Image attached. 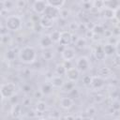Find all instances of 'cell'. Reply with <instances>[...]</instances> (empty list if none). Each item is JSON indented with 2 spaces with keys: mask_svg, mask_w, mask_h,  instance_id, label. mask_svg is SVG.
<instances>
[{
  "mask_svg": "<svg viewBox=\"0 0 120 120\" xmlns=\"http://www.w3.org/2000/svg\"><path fill=\"white\" fill-rule=\"evenodd\" d=\"M39 24L41 25L42 28H45V29H49V28H52V25H53V21L45 17V16H42L40 17L39 21H38Z\"/></svg>",
  "mask_w": 120,
  "mask_h": 120,
  "instance_id": "obj_14",
  "label": "cell"
},
{
  "mask_svg": "<svg viewBox=\"0 0 120 120\" xmlns=\"http://www.w3.org/2000/svg\"><path fill=\"white\" fill-rule=\"evenodd\" d=\"M26 5H27V2L24 1V0H19V1L15 2V7L17 8H22H22H24L26 7Z\"/></svg>",
  "mask_w": 120,
  "mask_h": 120,
  "instance_id": "obj_33",
  "label": "cell"
},
{
  "mask_svg": "<svg viewBox=\"0 0 120 120\" xmlns=\"http://www.w3.org/2000/svg\"><path fill=\"white\" fill-rule=\"evenodd\" d=\"M55 73L57 74V76H63V75H66L67 73V69L64 66V64H58L55 68Z\"/></svg>",
  "mask_w": 120,
  "mask_h": 120,
  "instance_id": "obj_20",
  "label": "cell"
},
{
  "mask_svg": "<svg viewBox=\"0 0 120 120\" xmlns=\"http://www.w3.org/2000/svg\"><path fill=\"white\" fill-rule=\"evenodd\" d=\"M50 38H52L53 43H58L60 42V38H61V32L59 30H53L50 35Z\"/></svg>",
  "mask_w": 120,
  "mask_h": 120,
  "instance_id": "obj_19",
  "label": "cell"
},
{
  "mask_svg": "<svg viewBox=\"0 0 120 120\" xmlns=\"http://www.w3.org/2000/svg\"><path fill=\"white\" fill-rule=\"evenodd\" d=\"M52 86L51 83H44V84H42V86L40 88V91L42 92L43 95L50 94L52 92Z\"/></svg>",
  "mask_w": 120,
  "mask_h": 120,
  "instance_id": "obj_23",
  "label": "cell"
},
{
  "mask_svg": "<svg viewBox=\"0 0 120 120\" xmlns=\"http://www.w3.org/2000/svg\"><path fill=\"white\" fill-rule=\"evenodd\" d=\"M105 98H105L104 96H102V95H97V96L94 97V101H95V103L99 104V103L103 102V101L105 100Z\"/></svg>",
  "mask_w": 120,
  "mask_h": 120,
  "instance_id": "obj_36",
  "label": "cell"
},
{
  "mask_svg": "<svg viewBox=\"0 0 120 120\" xmlns=\"http://www.w3.org/2000/svg\"><path fill=\"white\" fill-rule=\"evenodd\" d=\"M47 7H48L47 1H41V0L35 1V2L33 3V5H32L33 10H34L37 14H43Z\"/></svg>",
  "mask_w": 120,
  "mask_h": 120,
  "instance_id": "obj_6",
  "label": "cell"
},
{
  "mask_svg": "<svg viewBox=\"0 0 120 120\" xmlns=\"http://www.w3.org/2000/svg\"><path fill=\"white\" fill-rule=\"evenodd\" d=\"M114 18L118 22H120V6L114 10Z\"/></svg>",
  "mask_w": 120,
  "mask_h": 120,
  "instance_id": "obj_39",
  "label": "cell"
},
{
  "mask_svg": "<svg viewBox=\"0 0 120 120\" xmlns=\"http://www.w3.org/2000/svg\"><path fill=\"white\" fill-rule=\"evenodd\" d=\"M74 120H83V117H81V116H77L74 118Z\"/></svg>",
  "mask_w": 120,
  "mask_h": 120,
  "instance_id": "obj_46",
  "label": "cell"
},
{
  "mask_svg": "<svg viewBox=\"0 0 120 120\" xmlns=\"http://www.w3.org/2000/svg\"><path fill=\"white\" fill-rule=\"evenodd\" d=\"M69 16V11L68 9H65V8H61L60 9V18L63 19V20H66L68 19Z\"/></svg>",
  "mask_w": 120,
  "mask_h": 120,
  "instance_id": "obj_34",
  "label": "cell"
},
{
  "mask_svg": "<svg viewBox=\"0 0 120 120\" xmlns=\"http://www.w3.org/2000/svg\"><path fill=\"white\" fill-rule=\"evenodd\" d=\"M18 56L21 62L24 64H33L37 60V52L32 46H24L19 51Z\"/></svg>",
  "mask_w": 120,
  "mask_h": 120,
  "instance_id": "obj_1",
  "label": "cell"
},
{
  "mask_svg": "<svg viewBox=\"0 0 120 120\" xmlns=\"http://www.w3.org/2000/svg\"><path fill=\"white\" fill-rule=\"evenodd\" d=\"M104 85V79L100 76H95L92 79V82H91V87L93 89H100L102 86Z\"/></svg>",
  "mask_w": 120,
  "mask_h": 120,
  "instance_id": "obj_11",
  "label": "cell"
},
{
  "mask_svg": "<svg viewBox=\"0 0 120 120\" xmlns=\"http://www.w3.org/2000/svg\"><path fill=\"white\" fill-rule=\"evenodd\" d=\"M75 51L70 47H66L61 52V56L65 61H71L75 58Z\"/></svg>",
  "mask_w": 120,
  "mask_h": 120,
  "instance_id": "obj_9",
  "label": "cell"
},
{
  "mask_svg": "<svg viewBox=\"0 0 120 120\" xmlns=\"http://www.w3.org/2000/svg\"><path fill=\"white\" fill-rule=\"evenodd\" d=\"M83 120H93L92 116H87V117H83Z\"/></svg>",
  "mask_w": 120,
  "mask_h": 120,
  "instance_id": "obj_45",
  "label": "cell"
},
{
  "mask_svg": "<svg viewBox=\"0 0 120 120\" xmlns=\"http://www.w3.org/2000/svg\"><path fill=\"white\" fill-rule=\"evenodd\" d=\"M75 44H76V46H77L78 48L82 49V48H84V47L86 46V40H85V38H80L77 39V41L75 42Z\"/></svg>",
  "mask_w": 120,
  "mask_h": 120,
  "instance_id": "obj_26",
  "label": "cell"
},
{
  "mask_svg": "<svg viewBox=\"0 0 120 120\" xmlns=\"http://www.w3.org/2000/svg\"><path fill=\"white\" fill-rule=\"evenodd\" d=\"M93 8L96 9H103L104 8V1H94L93 2Z\"/></svg>",
  "mask_w": 120,
  "mask_h": 120,
  "instance_id": "obj_27",
  "label": "cell"
},
{
  "mask_svg": "<svg viewBox=\"0 0 120 120\" xmlns=\"http://www.w3.org/2000/svg\"><path fill=\"white\" fill-rule=\"evenodd\" d=\"M51 84L54 88H62L65 84V82L61 76H53L51 80Z\"/></svg>",
  "mask_w": 120,
  "mask_h": 120,
  "instance_id": "obj_13",
  "label": "cell"
},
{
  "mask_svg": "<svg viewBox=\"0 0 120 120\" xmlns=\"http://www.w3.org/2000/svg\"><path fill=\"white\" fill-rule=\"evenodd\" d=\"M117 98H118V101L120 102V92H119V94H118V97H117Z\"/></svg>",
  "mask_w": 120,
  "mask_h": 120,
  "instance_id": "obj_47",
  "label": "cell"
},
{
  "mask_svg": "<svg viewBox=\"0 0 120 120\" xmlns=\"http://www.w3.org/2000/svg\"><path fill=\"white\" fill-rule=\"evenodd\" d=\"M103 50H104V52H105L106 56H107V55H108V56H111V55H112L114 52H116L115 46L112 45V44H110V43L104 45V46H103Z\"/></svg>",
  "mask_w": 120,
  "mask_h": 120,
  "instance_id": "obj_18",
  "label": "cell"
},
{
  "mask_svg": "<svg viewBox=\"0 0 120 120\" xmlns=\"http://www.w3.org/2000/svg\"><path fill=\"white\" fill-rule=\"evenodd\" d=\"M72 42V34L69 31H63L61 32V38H60V45L67 47L68 44Z\"/></svg>",
  "mask_w": 120,
  "mask_h": 120,
  "instance_id": "obj_7",
  "label": "cell"
},
{
  "mask_svg": "<svg viewBox=\"0 0 120 120\" xmlns=\"http://www.w3.org/2000/svg\"><path fill=\"white\" fill-rule=\"evenodd\" d=\"M92 79L93 77L90 76V75H84L82 77V83L86 86H90L91 85V82H92Z\"/></svg>",
  "mask_w": 120,
  "mask_h": 120,
  "instance_id": "obj_28",
  "label": "cell"
},
{
  "mask_svg": "<svg viewBox=\"0 0 120 120\" xmlns=\"http://www.w3.org/2000/svg\"><path fill=\"white\" fill-rule=\"evenodd\" d=\"M43 16L54 21L55 19H57L60 16V9H57L55 8H52L51 6H48L43 13Z\"/></svg>",
  "mask_w": 120,
  "mask_h": 120,
  "instance_id": "obj_5",
  "label": "cell"
},
{
  "mask_svg": "<svg viewBox=\"0 0 120 120\" xmlns=\"http://www.w3.org/2000/svg\"><path fill=\"white\" fill-rule=\"evenodd\" d=\"M75 68L80 71V72H84L89 69L90 68V62L87 57L85 56H81L77 59L76 61V66Z\"/></svg>",
  "mask_w": 120,
  "mask_h": 120,
  "instance_id": "obj_4",
  "label": "cell"
},
{
  "mask_svg": "<svg viewBox=\"0 0 120 120\" xmlns=\"http://www.w3.org/2000/svg\"><path fill=\"white\" fill-rule=\"evenodd\" d=\"M119 6H120V2L119 1H116V0L104 1V8H110V9L115 10Z\"/></svg>",
  "mask_w": 120,
  "mask_h": 120,
  "instance_id": "obj_16",
  "label": "cell"
},
{
  "mask_svg": "<svg viewBox=\"0 0 120 120\" xmlns=\"http://www.w3.org/2000/svg\"><path fill=\"white\" fill-rule=\"evenodd\" d=\"M39 120H48V119H44V118H42V119H39Z\"/></svg>",
  "mask_w": 120,
  "mask_h": 120,
  "instance_id": "obj_48",
  "label": "cell"
},
{
  "mask_svg": "<svg viewBox=\"0 0 120 120\" xmlns=\"http://www.w3.org/2000/svg\"><path fill=\"white\" fill-rule=\"evenodd\" d=\"M42 96H43V94H42V92L40 91V89L38 90L37 92H35V98H40Z\"/></svg>",
  "mask_w": 120,
  "mask_h": 120,
  "instance_id": "obj_44",
  "label": "cell"
},
{
  "mask_svg": "<svg viewBox=\"0 0 120 120\" xmlns=\"http://www.w3.org/2000/svg\"><path fill=\"white\" fill-rule=\"evenodd\" d=\"M64 66H65V68H66L67 70H68V69H70V68H73V66H72V64H71V61H65Z\"/></svg>",
  "mask_w": 120,
  "mask_h": 120,
  "instance_id": "obj_41",
  "label": "cell"
},
{
  "mask_svg": "<svg viewBox=\"0 0 120 120\" xmlns=\"http://www.w3.org/2000/svg\"><path fill=\"white\" fill-rule=\"evenodd\" d=\"M82 7L84 10H91L93 8V2H89V1H85L82 3Z\"/></svg>",
  "mask_w": 120,
  "mask_h": 120,
  "instance_id": "obj_31",
  "label": "cell"
},
{
  "mask_svg": "<svg viewBox=\"0 0 120 120\" xmlns=\"http://www.w3.org/2000/svg\"><path fill=\"white\" fill-rule=\"evenodd\" d=\"M66 76H67V78H68V80L69 82H75L78 81V79H79V77H80V71H79L75 67H73L72 68L67 70Z\"/></svg>",
  "mask_w": 120,
  "mask_h": 120,
  "instance_id": "obj_8",
  "label": "cell"
},
{
  "mask_svg": "<svg viewBox=\"0 0 120 120\" xmlns=\"http://www.w3.org/2000/svg\"><path fill=\"white\" fill-rule=\"evenodd\" d=\"M86 112H87V115H88V116H92V115H94V114L96 113V109H95V107H93V106L89 107V108L87 109Z\"/></svg>",
  "mask_w": 120,
  "mask_h": 120,
  "instance_id": "obj_38",
  "label": "cell"
},
{
  "mask_svg": "<svg viewBox=\"0 0 120 120\" xmlns=\"http://www.w3.org/2000/svg\"><path fill=\"white\" fill-rule=\"evenodd\" d=\"M14 57H15V53H14V52L12 51V50H8V52H7V58H8V60H13L14 59Z\"/></svg>",
  "mask_w": 120,
  "mask_h": 120,
  "instance_id": "obj_37",
  "label": "cell"
},
{
  "mask_svg": "<svg viewBox=\"0 0 120 120\" xmlns=\"http://www.w3.org/2000/svg\"><path fill=\"white\" fill-rule=\"evenodd\" d=\"M111 74V69L109 68H101L100 69H99V75H100V77H102V76H109Z\"/></svg>",
  "mask_w": 120,
  "mask_h": 120,
  "instance_id": "obj_32",
  "label": "cell"
},
{
  "mask_svg": "<svg viewBox=\"0 0 120 120\" xmlns=\"http://www.w3.org/2000/svg\"><path fill=\"white\" fill-rule=\"evenodd\" d=\"M42 56H43V58H45V60H51L53 57V52L52 51H50V49H47V50L43 51Z\"/></svg>",
  "mask_w": 120,
  "mask_h": 120,
  "instance_id": "obj_25",
  "label": "cell"
},
{
  "mask_svg": "<svg viewBox=\"0 0 120 120\" xmlns=\"http://www.w3.org/2000/svg\"><path fill=\"white\" fill-rule=\"evenodd\" d=\"M21 110H22V108H21V106H19L18 104L13 105L12 110H11L12 115H13L14 117H18V116L20 115V113H21Z\"/></svg>",
  "mask_w": 120,
  "mask_h": 120,
  "instance_id": "obj_24",
  "label": "cell"
},
{
  "mask_svg": "<svg viewBox=\"0 0 120 120\" xmlns=\"http://www.w3.org/2000/svg\"><path fill=\"white\" fill-rule=\"evenodd\" d=\"M104 28L100 25V24H95L94 28H93V32L94 34H97V35H99V34H102L104 33Z\"/></svg>",
  "mask_w": 120,
  "mask_h": 120,
  "instance_id": "obj_30",
  "label": "cell"
},
{
  "mask_svg": "<svg viewBox=\"0 0 120 120\" xmlns=\"http://www.w3.org/2000/svg\"><path fill=\"white\" fill-rule=\"evenodd\" d=\"M63 88L65 89V91H72V90H74V83H73L72 82H69V81H68V83L65 82Z\"/></svg>",
  "mask_w": 120,
  "mask_h": 120,
  "instance_id": "obj_35",
  "label": "cell"
},
{
  "mask_svg": "<svg viewBox=\"0 0 120 120\" xmlns=\"http://www.w3.org/2000/svg\"><path fill=\"white\" fill-rule=\"evenodd\" d=\"M46 108H47V105H46V103L44 101H38L37 103V110H38V112H44L46 110Z\"/></svg>",
  "mask_w": 120,
  "mask_h": 120,
  "instance_id": "obj_29",
  "label": "cell"
},
{
  "mask_svg": "<svg viewBox=\"0 0 120 120\" xmlns=\"http://www.w3.org/2000/svg\"><path fill=\"white\" fill-rule=\"evenodd\" d=\"M52 44H53V42H52V38H50V36H48V35L43 36V37L40 38V40H39V45H40V47H41L43 50L50 49V48L52 46Z\"/></svg>",
  "mask_w": 120,
  "mask_h": 120,
  "instance_id": "obj_10",
  "label": "cell"
},
{
  "mask_svg": "<svg viewBox=\"0 0 120 120\" xmlns=\"http://www.w3.org/2000/svg\"><path fill=\"white\" fill-rule=\"evenodd\" d=\"M113 64H114L116 67L120 68V55H116V56L114 57V60H113Z\"/></svg>",
  "mask_w": 120,
  "mask_h": 120,
  "instance_id": "obj_40",
  "label": "cell"
},
{
  "mask_svg": "<svg viewBox=\"0 0 120 120\" xmlns=\"http://www.w3.org/2000/svg\"><path fill=\"white\" fill-rule=\"evenodd\" d=\"M73 99L71 98H68V97H64L60 99L59 101V104H60V107L65 109V110H68L70 109L72 106H73Z\"/></svg>",
  "mask_w": 120,
  "mask_h": 120,
  "instance_id": "obj_12",
  "label": "cell"
},
{
  "mask_svg": "<svg viewBox=\"0 0 120 120\" xmlns=\"http://www.w3.org/2000/svg\"><path fill=\"white\" fill-rule=\"evenodd\" d=\"M15 91H16V85L13 82H6L1 85L0 93L3 99L5 98L9 99L10 98H12L15 95Z\"/></svg>",
  "mask_w": 120,
  "mask_h": 120,
  "instance_id": "obj_3",
  "label": "cell"
},
{
  "mask_svg": "<svg viewBox=\"0 0 120 120\" xmlns=\"http://www.w3.org/2000/svg\"><path fill=\"white\" fill-rule=\"evenodd\" d=\"M9 99H10V101H12V104H13V105H16L17 102H18V96H15V95H14V96H13L12 98H10Z\"/></svg>",
  "mask_w": 120,
  "mask_h": 120,
  "instance_id": "obj_43",
  "label": "cell"
},
{
  "mask_svg": "<svg viewBox=\"0 0 120 120\" xmlns=\"http://www.w3.org/2000/svg\"><path fill=\"white\" fill-rule=\"evenodd\" d=\"M7 30L16 32L21 30L22 26V18L18 15H9L6 18V22H5Z\"/></svg>",
  "mask_w": 120,
  "mask_h": 120,
  "instance_id": "obj_2",
  "label": "cell"
},
{
  "mask_svg": "<svg viewBox=\"0 0 120 120\" xmlns=\"http://www.w3.org/2000/svg\"><path fill=\"white\" fill-rule=\"evenodd\" d=\"M11 37L9 34H4V35H1V44L2 45H9L11 43Z\"/></svg>",
  "mask_w": 120,
  "mask_h": 120,
  "instance_id": "obj_22",
  "label": "cell"
},
{
  "mask_svg": "<svg viewBox=\"0 0 120 120\" xmlns=\"http://www.w3.org/2000/svg\"><path fill=\"white\" fill-rule=\"evenodd\" d=\"M47 4H48V6L55 8L57 9H61L63 8V6L66 4V1H64V0H48Z\"/></svg>",
  "mask_w": 120,
  "mask_h": 120,
  "instance_id": "obj_15",
  "label": "cell"
},
{
  "mask_svg": "<svg viewBox=\"0 0 120 120\" xmlns=\"http://www.w3.org/2000/svg\"><path fill=\"white\" fill-rule=\"evenodd\" d=\"M95 56L98 60H103L105 57H106V54L104 52V50H103V46H98L96 47L95 49Z\"/></svg>",
  "mask_w": 120,
  "mask_h": 120,
  "instance_id": "obj_17",
  "label": "cell"
},
{
  "mask_svg": "<svg viewBox=\"0 0 120 120\" xmlns=\"http://www.w3.org/2000/svg\"><path fill=\"white\" fill-rule=\"evenodd\" d=\"M102 13H103V16L106 18V19H113L114 18V10L112 9H110V8H104L102 9Z\"/></svg>",
  "mask_w": 120,
  "mask_h": 120,
  "instance_id": "obj_21",
  "label": "cell"
},
{
  "mask_svg": "<svg viewBox=\"0 0 120 120\" xmlns=\"http://www.w3.org/2000/svg\"><path fill=\"white\" fill-rule=\"evenodd\" d=\"M115 49H116V53L117 55H120V38L118 39L116 45H115Z\"/></svg>",
  "mask_w": 120,
  "mask_h": 120,
  "instance_id": "obj_42",
  "label": "cell"
}]
</instances>
